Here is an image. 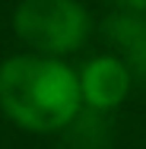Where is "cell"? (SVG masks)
<instances>
[{
    "label": "cell",
    "instance_id": "obj_2",
    "mask_svg": "<svg viewBox=\"0 0 146 149\" xmlns=\"http://www.w3.org/2000/svg\"><path fill=\"white\" fill-rule=\"evenodd\" d=\"M16 38L45 57H67L86 45L92 16L80 0H19L13 10Z\"/></svg>",
    "mask_w": 146,
    "mask_h": 149
},
{
    "label": "cell",
    "instance_id": "obj_4",
    "mask_svg": "<svg viewBox=\"0 0 146 149\" xmlns=\"http://www.w3.org/2000/svg\"><path fill=\"white\" fill-rule=\"evenodd\" d=\"M105 38L115 48V54L133 76H146V13L140 10H115L105 19Z\"/></svg>",
    "mask_w": 146,
    "mask_h": 149
},
{
    "label": "cell",
    "instance_id": "obj_1",
    "mask_svg": "<svg viewBox=\"0 0 146 149\" xmlns=\"http://www.w3.org/2000/svg\"><path fill=\"white\" fill-rule=\"evenodd\" d=\"M0 111L29 133H57L83 111L80 70L35 51L6 57L0 63Z\"/></svg>",
    "mask_w": 146,
    "mask_h": 149
},
{
    "label": "cell",
    "instance_id": "obj_3",
    "mask_svg": "<svg viewBox=\"0 0 146 149\" xmlns=\"http://www.w3.org/2000/svg\"><path fill=\"white\" fill-rule=\"evenodd\" d=\"M133 86V73L117 54H98L83 63L80 70V92H83V108L92 111H111L117 108Z\"/></svg>",
    "mask_w": 146,
    "mask_h": 149
}]
</instances>
